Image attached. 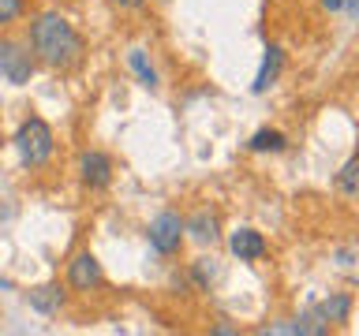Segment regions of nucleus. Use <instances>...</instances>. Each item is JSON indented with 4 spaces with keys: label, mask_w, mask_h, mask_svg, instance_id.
I'll return each instance as SVG.
<instances>
[{
    "label": "nucleus",
    "mask_w": 359,
    "mask_h": 336,
    "mask_svg": "<svg viewBox=\"0 0 359 336\" xmlns=\"http://www.w3.org/2000/svg\"><path fill=\"white\" fill-rule=\"evenodd\" d=\"M86 45L79 38V30L67 22L60 11H41L38 19L30 22V56L41 60L53 71H67L83 60Z\"/></svg>",
    "instance_id": "f257e3e1"
},
{
    "label": "nucleus",
    "mask_w": 359,
    "mask_h": 336,
    "mask_svg": "<svg viewBox=\"0 0 359 336\" xmlns=\"http://www.w3.org/2000/svg\"><path fill=\"white\" fill-rule=\"evenodd\" d=\"M11 142H15V150H19V157H22V164H27V168L49 164V157H53V150H56V134H53V127H49L41 116L22 120Z\"/></svg>",
    "instance_id": "f03ea898"
},
{
    "label": "nucleus",
    "mask_w": 359,
    "mask_h": 336,
    "mask_svg": "<svg viewBox=\"0 0 359 336\" xmlns=\"http://www.w3.org/2000/svg\"><path fill=\"white\" fill-rule=\"evenodd\" d=\"M146 239L157 254H176L180 243H184V217L180 213H161L154 217V224L146 228Z\"/></svg>",
    "instance_id": "7ed1b4c3"
},
{
    "label": "nucleus",
    "mask_w": 359,
    "mask_h": 336,
    "mask_svg": "<svg viewBox=\"0 0 359 336\" xmlns=\"http://www.w3.org/2000/svg\"><path fill=\"white\" fill-rule=\"evenodd\" d=\"M30 75H34V56L19 41H0V78L11 86H22L30 83Z\"/></svg>",
    "instance_id": "20e7f679"
},
{
    "label": "nucleus",
    "mask_w": 359,
    "mask_h": 336,
    "mask_svg": "<svg viewBox=\"0 0 359 336\" xmlns=\"http://www.w3.org/2000/svg\"><path fill=\"white\" fill-rule=\"evenodd\" d=\"M101 280H105L101 262L90 251H79L72 262H67V284L75 291H94V288H101Z\"/></svg>",
    "instance_id": "39448f33"
},
{
    "label": "nucleus",
    "mask_w": 359,
    "mask_h": 336,
    "mask_svg": "<svg viewBox=\"0 0 359 336\" xmlns=\"http://www.w3.org/2000/svg\"><path fill=\"white\" fill-rule=\"evenodd\" d=\"M79 179H83V187H90V190H105L112 183V161H109V153L86 150L83 157H79Z\"/></svg>",
    "instance_id": "423d86ee"
},
{
    "label": "nucleus",
    "mask_w": 359,
    "mask_h": 336,
    "mask_svg": "<svg viewBox=\"0 0 359 336\" xmlns=\"http://www.w3.org/2000/svg\"><path fill=\"white\" fill-rule=\"evenodd\" d=\"M229 251L240 258V262H258V258H266V239H262V232H255V228H236L229 235Z\"/></svg>",
    "instance_id": "0eeeda50"
},
{
    "label": "nucleus",
    "mask_w": 359,
    "mask_h": 336,
    "mask_svg": "<svg viewBox=\"0 0 359 336\" xmlns=\"http://www.w3.org/2000/svg\"><path fill=\"white\" fill-rule=\"evenodd\" d=\"M325 325H344L348 321V314H352V295L348 291H333V295H325L322 302H314L311 307Z\"/></svg>",
    "instance_id": "6e6552de"
},
{
    "label": "nucleus",
    "mask_w": 359,
    "mask_h": 336,
    "mask_svg": "<svg viewBox=\"0 0 359 336\" xmlns=\"http://www.w3.org/2000/svg\"><path fill=\"white\" fill-rule=\"evenodd\" d=\"M280 67H285V52L277 49V45H269L266 49V56H262V67H258V75H255V94H266L269 86L280 78Z\"/></svg>",
    "instance_id": "1a4fd4ad"
},
{
    "label": "nucleus",
    "mask_w": 359,
    "mask_h": 336,
    "mask_svg": "<svg viewBox=\"0 0 359 336\" xmlns=\"http://www.w3.org/2000/svg\"><path fill=\"white\" fill-rule=\"evenodd\" d=\"M27 299H30V307L38 314L53 318V314H60V307H64V288L60 284H41V288H34Z\"/></svg>",
    "instance_id": "9d476101"
},
{
    "label": "nucleus",
    "mask_w": 359,
    "mask_h": 336,
    "mask_svg": "<svg viewBox=\"0 0 359 336\" xmlns=\"http://www.w3.org/2000/svg\"><path fill=\"white\" fill-rule=\"evenodd\" d=\"M184 232H191L198 243H210V246L221 239V232H217V217H213L210 209H198L191 220H184Z\"/></svg>",
    "instance_id": "9b49d317"
},
{
    "label": "nucleus",
    "mask_w": 359,
    "mask_h": 336,
    "mask_svg": "<svg viewBox=\"0 0 359 336\" xmlns=\"http://www.w3.org/2000/svg\"><path fill=\"white\" fill-rule=\"evenodd\" d=\"M288 146V139L280 131H273V127H262V131H255L251 134V142H247V150L251 153H280Z\"/></svg>",
    "instance_id": "f8f14e48"
},
{
    "label": "nucleus",
    "mask_w": 359,
    "mask_h": 336,
    "mask_svg": "<svg viewBox=\"0 0 359 336\" xmlns=\"http://www.w3.org/2000/svg\"><path fill=\"white\" fill-rule=\"evenodd\" d=\"M128 67L135 71V78H139L146 90H157V71H154V64L146 60L142 49H131V52H128Z\"/></svg>",
    "instance_id": "ddd939ff"
},
{
    "label": "nucleus",
    "mask_w": 359,
    "mask_h": 336,
    "mask_svg": "<svg viewBox=\"0 0 359 336\" xmlns=\"http://www.w3.org/2000/svg\"><path fill=\"white\" fill-rule=\"evenodd\" d=\"M337 190L341 195H359V153L352 157V161H344V168L337 172Z\"/></svg>",
    "instance_id": "4468645a"
},
{
    "label": "nucleus",
    "mask_w": 359,
    "mask_h": 336,
    "mask_svg": "<svg viewBox=\"0 0 359 336\" xmlns=\"http://www.w3.org/2000/svg\"><path fill=\"white\" fill-rule=\"evenodd\" d=\"M191 276H195V284H198V288H210V280L217 276V265H210L206 258H198L195 269H191Z\"/></svg>",
    "instance_id": "2eb2a0df"
},
{
    "label": "nucleus",
    "mask_w": 359,
    "mask_h": 336,
    "mask_svg": "<svg viewBox=\"0 0 359 336\" xmlns=\"http://www.w3.org/2000/svg\"><path fill=\"white\" fill-rule=\"evenodd\" d=\"M22 15V0H0V27H11Z\"/></svg>",
    "instance_id": "dca6fc26"
},
{
    "label": "nucleus",
    "mask_w": 359,
    "mask_h": 336,
    "mask_svg": "<svg viewBox=\"0 0 359 336\" xmlns=\"http://www.w3.org/2000/svg\"><path fill=\"white\" fill-rule=\"evenodd\" d=\"M112 4H116V8H123V11H131V8H142L146 0H112Z\"/></svg>",
    "instance_id": "f3484780"
},
{
    "label": "nucleus",
    "mask_w": 359,
    "mask_h": 336,
    "mask_svg": "<svg viewBox=\"0 0 359 336\" xmlns=\"http://www.w3.org/2000/svg\"><path fill=\"white\" fill-rule=\"evenodd\" d=\"M213 336H232L236 329H232V325H213V329H210Z\"/></svg>",
    "instance_id": "a211bd4d"
},
{
    "label": "nucleus",
    "mask_w": 359,
    "mask_h": 336,
    "mask_svg": "<svg viewBox=\"0 0 359 336\" xmlns=\"http://www.w3.org/2000/svg\"><path fill=\"white\" fill-rule=\"evenodd\" d=\"M322 4L330 8V11H341V8H344V0H322Z\"/></svg>",
    "instance_id": "6ab92c4d"
},
{
    "label": "nucleus",
    "mask_w": 359,
    "mask_h": 336,
    "mask_svg": "<svg viewBox=\"0 0 359 336\" xmlns=\"http://www.w3.org/2000/svg\"><path fill=\"white\" fill-rule=\"evenodd\" d=\"M344 8H348V11H352V15L359 19V0H344Z\"/></svg>",
    "instance_id": "aec40b11"
},
{
    "label": "nucleus",
    "mask_w": 359,
    "mask_h": 336,
    "mask_svg": "<svg viewBox=\"0 0 359 336\" xmlns=\"http://www.w3.org/2000/svg\"><path fill=\"white\" fill-rule=\"evenodd\" d=\"M0 146H4V131H0Z\"/></svg>",
    "instance_id": "412c9836"
}]
</instances>
